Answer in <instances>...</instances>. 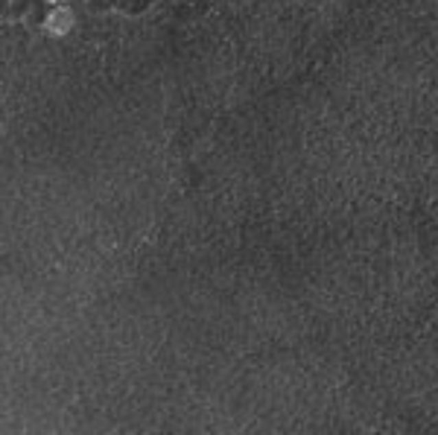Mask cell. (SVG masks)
Instances as JSON below:
<instances>
[{
	"instance_id": "cell-1",
	"label": "cell",
	"mask_w": 438,
	"mask_h": 435,
	"mask_svg": "<svg viewBox=\"0 0 438 435\" xmlns=\"http://www.w3.org/2000/svg\"><path fill=\"white\" fill-rule=\"evenodd\" d=\"M73 24H76V18H73L71 6H53V12L44 21V30H47L50 36H67V32L73 30Z\"/></svg>"
}]
</instances>
